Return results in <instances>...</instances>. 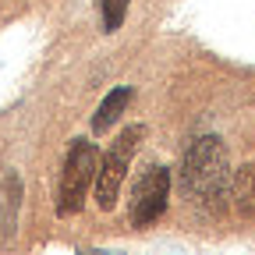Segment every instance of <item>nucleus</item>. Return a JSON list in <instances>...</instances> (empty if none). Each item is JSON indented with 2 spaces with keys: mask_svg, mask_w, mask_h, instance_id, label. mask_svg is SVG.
<instances>
[{
  "mask_svg": "<svg viewBox=\"0 0 255 255\" xmlns=\"http://www.w3.org/2000/svg\"><path fill=\"white\" fill-rule=\"evenodd\" d=\"M231 188V170H227V149L216 135L195 138L181 159V191L199 199L209 209H220Z\"/></svg>",
  "mask_w": 255,
  "mask_h": 255,
  "instance_id": "nucleus-1",
  "label": "nucleus"
},
{
  "mask_svg": "<svg viewBox=\"0 0 255 255\" xmlns=\"http://www.w3.org/2000/svg\"><path fill=\"white\" fill-rule=\"evenodd\" d=\"M96 170H100V149L85 138H75L68 156H64L60 188H57V213L60 216H75L85 206L89 184H96Z\"/></svg>",
  "mask_w": 255,
  "mask_h": 255,
  "instance_id": "nucleus-2",
  "label": "nucleus"
},
{
  "mask_svg": "<svg viewBox=\"0 0 255 255\" xmlns=\"http://www.w3.org/2000/svg\"><path fill=\"white\" fill-rule=\"evenodd\" d=\"M145 138V128L142 124H131L117 135V142L110 145V152L100 159V170H96V206L103 213H110L117 206V195H121V184H124V174H128V163L135 156V145Z\"/></svg>",
  "mask_w": 255,
  "mask_h": 255,
  "instance_id": "nucleus-3",
  "label": "nucleus"
},
{
  "mask_svg": "<svg viewBox=\"0 0 255 255\" xmlns=\"http://www.w3.org/2000/svg\"><path fill=\"white\" fill-rule=\"evenodd\" d=\"M167 199H170V170L167 167H149L131 191V223L135 227H149L152 220L163 216Z\"/></svg>",
  "mask_w": 255,
  "mask_h": 255,
  "instance_id": "nucleus-4",
  "label": "nucleus"
},
{
  "mask_svg": "<svg viewBox=\"0 0 255 255\" xmlns=\"http://www.w3.org/2000/svg\"><path fill=\"white\" fill-rule=\"evenodd\" d=\"M128 103H131V89H128V85L107 92V100L100 103V110H96V117H92V131L96 135H107L110 128L121 121V114L128 110Z\"/></svg>",
  "mask_w": 255,
  "mask_h": 255,
  "instance_id": "nucleus-5",
  "label": "nucleus"
},
{
  "mask_svg": "<svg viewBox=\"0 0 255 255\" xmlns=\"http://www.w3.org/2000/svg\"><path fill=\"white\" fill-rule=\"evenodd\" d=\"M231 199L241 216H255V163L238 167V174L231 177Z\"/></svg>",
  "mask_w": 255,
  "mask_h": 255,
  "instance_id": "nucleus-6",
  "label": "nucleus"
},
{
  "mask_svg": "<svg viewBox=\"0 0 255 255\" xmlns=\"http://www.w3.org/2000/svg\"><path fill=\"white\" fill-rule=\"evenodd\" d=\"M4 188H7V216H4V234L11 238V231H14V213H18V202H21V181H18V174H7Z\"/></svg>",
  "mask_w": 255,
  "mask_h": 255,
  "instance_id": "nucleus-7",
  "label": "nucleus"
},
{
  "mask_svg": "<svg viewBox=\"0 0 255 255\" xmlns=\"http://www.w3.org/2000/svg\"><path fill=\"white\" fill-rule=\"evenodd\" d=\"M100 11H103V32H117L128 14V0H100Z\"/></svg>",
  "mask_w": 255,
  "mask_h": 255,
  "instance_id": "nucleus-8",
  "label": "nucleus"
}]
</instances>
